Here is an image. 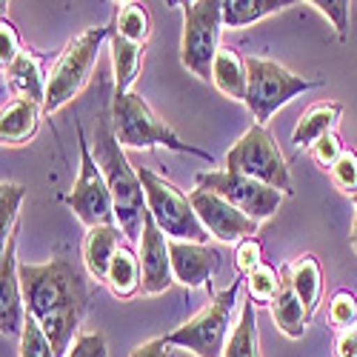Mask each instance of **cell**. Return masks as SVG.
Here are the masks:
<instances>
[{
    "instance_id": "obj_1",
    "label": "cell",
    "mask_w": 357,
    "mask_h": 357,
    "mask_svg": "<svg viewBox=\"0 0 357 357\" xmlns=\"http://www.w3.org/2000/svg\"><path fill=\"white\" fill-rule=\"evenodd\" d=\"M20 286L26 312L43 326L57 357H66L89 309L83 269L63 255L49 263H20Z\"/></svg>"
},
{
    "instance_id": "obj_2",
    "label": "cell",
    "mask_w": 357,
    "mask_h": 357,
    "mask_svg": "<svg viewBox=\"0 0 357 357\" xmlns=\"http://www.w3.org/2000/svg\"><path fill=\"white\" fill-rule=\"evenodd\" d=\"M95 160L109 183L112 200H114V218L121 226L123 237L129 243H140L143 234V220H146V192L140 183V174L132 169V163L123 155V146L114 135L112 126V109H103L95 121V140H92Z\"/></svg>"
},
{
    "instance_id": "obj_3",
    "label": "cell",
    "mask_w": 357,
    "mask_h": 357,
    "mask_svg": "<svg viewBox=\"0 0 357 357\" xmlns=\"http://www.w3.org/2000/svg\"><path fill=\"white\" fill-rule=\"evenodd\" d=\"M112 126H114V135H117V140H121V146H129V149L166 146V149H172V152L197 155L203 160H212L209 152L183 143L181 137H177V132L166 121H160V117L152 112V106L135 92L112 98Z\"/></svg>"
},
{
    "instance_id": "obj_4",
    "label": "cell",
    "mask_w": 357,
    "mask_h": 357,
    "mask_svg": "<svg viewBox=\"0 0 357 357\" xmlns=\"http://www.w3.org/2000/svg\"><path fill=\"white\" fill-rule=\"evenodd\" d=\"M112 29H86L77 38L66 43L61 57L54 61L49 80H46V100H43V114L52 117L54 112H61L66 103H72L80 89L92 77V69L98 63V54L103 40H109Z\"/></svg>"
},
{
    "instance_id": "obj_5",
    "label": "cell",
    "mask_w": 357,
    "mask_h": 357,
    "mask_svg": "<svg viewBox=\"0 0 357 357\" xmlns=\"http://www.w3.org/2000/svg\"><path fill=\"white\" fill-rule=\"evenodd\" d=\"M241 294V280H234L229 289L215 291L212 301L206 303L195 317H189L183 326H177L163 340L174 349H186L197 357H223V349L229 343V326H231V309Z\"/></svg>"
},
{
    "instance_id": "obj_6",
    "label": "cell",
    "mask_w": 357,
    "mask_h": 357,
    "mask_svg": "<svg viewBox=\"0 0 357 357\" xmlns=\"http://www.w3.org/2000/svg\"><path fill=\"white\" fill-rule=\"evenodd\" d=\"M140 183L146 192V206L149 215L155 218V223L160 226V231L172 241H186V243H206L209 241V231L200 223L192 200L177 189L166 177L149 172V169H137Z\"/></svg>"
},
{
    "instance_id": "obj_7",
    "label": "cell",
    "mask_w": 357,
    "mask_h": 357,
    "mask_svg": "<svg viewBox=\"0 0 357 357\" xmlns=\"http://www.w3.org/2000/svg\"><path fill=\"white\" fill-rule=\"evenodd\" d=\"M226 172L255 177V181L272 186L283 195L294 192L291 172L286 166L280 146L275 143L272 132L260 123H252L246 129V135L226 152Z\"/></svg>"
},
{
    "instance_id": "obj_8",
    "label": "cell",
    "mask_w": 357,
    "mask_h": 357,
    "mask_svg": "<svg viewBox=\"0 0 357 357\" xmlns=\"http://www.w3.org/2000/svg\"><path fill=\"white\" fill-rule=\"evenodd\" d=\"M223 0H192L183 3L181 61L200 80H212V66L220 52Z\"/></svg>"
},
{
    "instance_id": "obj_9",
    "label": "cell",
    "mask_w": 357,
    "mask_h": 357,
    "mask_svg": "<svg viewBox=\"0 0 357 357\" xmlns=\"http://www.w3.org/2000/svg\"><path fill=\"white\" fill-rule=\"evenodd\" d=\"M246 72H249V92L246 106L255 114V123L266 126V121L286 103H291L297 95L309 92L314 86L312 80L294 75L291 69L280 66L269 57H246Z\"/></svg>"
},
{
    "instance_id": "obj_10",
    "label": "cell",
    "mask_w": 357,
    "mask_h": 357,
    "mask_svg": "<svg viewBox=\"0 0 357 357\" xmlns=\"http://www.w3.org/2000/svg\"><path fill=\"white\" fill-rule=\"evenodd\" d=\"M77 149H80V172L72 192L66 195V206L77 215V220L86 229H98V226H114V200L109 192L106 177L95 160L92 146L86 140L83 126H77Z\"/></svg>"
},
{
    "instance_id": "obj_11",
    "label": "cell",
    "mask_w": 357,
    "mask_h": 357,
    "mask_svg": "<svg viewBox=\"0 0 357 357\" xmlns=\"http://www.w3.org/2000/svg\"><path fill=\"white\" fill-rule=\"evenodd\" d=\"M197 189H209L220 197H226L229 203H234L237 209H241L243 215H249L252 220H266L272 218L280 203H283V192L266 186L260 181H255V177H246V174H234V172H200L197 174Z\"/></svg>"
},
{
    "instance_id": "obj_12",
    "label": "cell",
    "mask_w": 357,
    "mask_h": 357,
    "mask_svg": "<svg viewBox=\"0 0 357 357\" xmlns=\"http://www.w3.org/2000/svg\"><path fill=\"white\" fill-rule=\"evenodd\" d=\"M189 200L195 206L200 223L206 226V231L223 243H241L246 237H252L260 226L257 220H252L249 215L237 209L234 203H229L226 197H220L209 189H195L189 195Z\"/></svg>"
},
{
    "instance_id": "obj_13",
    "label": "cell",
    "mask_w": 357,
    "mask_h": 357,
    "mask_svg": "<svg viewBox=\"0 0 357 357\" xmlns=\"http://www.w3.org/2000/svg\"><path fill=\"white\" fill-rule=\"evenodd\" d=\"M137 257H140V272H143V286L140 291L146 297L163 294L172 283H174V272H172V255H169V241L160 231V226L155 223V218L146 212L143 220V234H140V246H137Z\"/></svg>"
},
{
    "instance_id": "obj_14",
    "label": "cell",
    "mask_w": 357,
    "mask_h": 357,
    "mask_svg": "<svg viewBox=\"0 0 357 357\" xmlns=\"http://www.w3.org/2000/svg\"><path fill=\"white\" fill-rule=\"evenodd\" d=\"M26 301L20 286V266H17V231L3 243L0 255V329L3 335H23L26 326Z\"/></svg>"
},
{
    "instance_id": "obj_15",
    "label": "cell",
    "mask_w": 357,
    "mask_h": 357,
    "mask_svg": "<svg viewBox=\"0 0 357 357\" xmlns=\"http://www.w3.org/2000/svg\"><path fill=\"white\" fill-rule=\"evenodd\" d=\"M172 255V272L174 283L186 289H209L212 294V278L218 272V252L206 243H186V241H169Z\"/></svg>"
},
{
    "instance_id": "obj_16",
    "label": "cell",
    "mask_w": 357,
    "mask_h": 357,
    "mask_svg": "<svg viewBox=\"0 0 357 357\" xmlns=\"http://www.w3.org/2000/svg\"><path fill=\"white\" fill-rule=\"evenodd\" d=\"M40 117H43L40 103L29 98H15L12 103L3 106V114H0V140L6 146H23L26 140L38 135Z\"/></svg>"
},
{
    "instance_id": "obj_17",
    "label": "cell",
    "mask_w": 357,
    "mask_h": 357,
    "mask_svg": "<svg viewBox=\"0 0 357 357\" xmlns=\"http://www.w3.org/2000/svg\"><path fill=\"white\" fill-rule=\"evenodd\" d=\"M121 226H98V229H89L86 241H83V266L86 272L92 275L95 280H103L106 283V275H109V266L121 249Z\"/></svg>"
},
{
    "instance_id": "obj_18",
    "label": "cell",
    "mask_w": 357,
    "mask_h": 357,
    "mask_svg": "<svg viewBox=\"0 0 357 357\" xmlns=\"http://www.w3.org/2000/svg\"><path fill=\"white\" fill-rule=\"evenodd\" d=\"M272 309V317H275V326L291 340L297 337H303L306 332V326H309V312L303 306V301L297 297L291 280H289V272H286V266H283V272H280V291L278 297L269 303Z\"/></svg>"
},
{
    "instance_id": "obj_19",
    "label": "cell",
    "mask_w": 357,
    "mask_h": 357,
    "mask_svg": "<svg viewBox=\"0 0 357 357\" xmlns=\"http://www.w3.org/2000/svg\"><path fill=\"white\" fill-rule=\"evenodd\" d=\"M212 80L229 100H241L246 103V92H249V72H246V61L234 49L220 46L215 66H212Z\"/></svg>"
},
{
    "instance_id": "obj_20",
    "label": "cell",
    "mask_w": 357,
    "mask_h": 357,
    "mask_svg": "<svg viewBox=\"0 0 357 357\" xmlns=\"http://www.w3.org/2000/svg\"><path fill=\"white\" fill-rule=\"evenodd\" d=\"M340 112H343V106L335 103V100H320V103L309 106V109L301 114L297 126H294L291 143H294V146H309V149H312L323 135L335 132V123L340 121Z\"/></svg>"
},
{
    "instance_id": "obj_21",
    "label": "cell",
    "mask_w": 357,
    "mask_h": 357,
    "mask_svg": "<svg viewBox=\"0 0 357 357\" xmlns=\"http://www.w3.org/2000/svg\"><path fill=\"white\" fill-rule=\"evenodd\" d=\"M6 75H9V83L12 89H17L20 98H29L43 106L46 100V75L40 69V54H35L32 49H23V54L17 57V61L12 66H6Z\"/></svg>"
},
{
    "instance_id": "obj_22",
    "label": "cell",
    "mask_w": 357,
    "mask_h": 357,
    "mask_svg": "<svg viewBox=\"0 0 357 357\" xmlns=\"http://www.w3.org/2000/svg\"><path fill=\"white\" fill-rule=\"evenodd\" d=\"M286 272H289V280H291L297 297L303 301V306L312 317L317 303H320V291H323V272H320L317 257L314 255H301L294 263L286 266Z\"/></svg>"
},
{
    "instance_id": "obj_23",
    "label": "cell",
    "mask_w": 357,
    "mask_h": 357,
    "mask_svg": "<svg viewBox=\"0 0 357 357\" xmlns=\"http://www.w3.org/2000/svg\"><path fill=\"white\" fill-rule=\"evenodd\" d=\"M106 286L112 289L114 297H135L143 286V272H140V257L132 252V246H121L109 266V275H106Z\"/></svg>"
},
{
    "instance_id": "obj_24",
    "label": "cell",
    "mask_w": 357,
    "mask_h": 357,
    "mask_svg": "<svg viewBox=\"0 0 357 357\" xmlns=\"http://www.w3.org/2000/svg\"><path fill=\"white\" fill-rule=\"evenodd\" d=\"M109 43H112V63H114V95H126V92H132V83L137 80L143 46L129 43L114 32L109 35Z\"/></svg>"
},
{
    "instance_id": "obj_25",
    "label": "cell",
    "mask_w": 357,
    "mask_h": 357,
    "mask_svg": "<svg viewBox=\"0 0 357 357\" xmlns=\"http://www.w3.org/2000/svg\"><path fill=\"white\" fill-rule=\"evenodd\" d=\"M291 6V0H223V26L243 29L275 12Z\"/></svg>"
},
{
    "instance_id": "obj_26",
    "label": "cell",
    "mask_w": 357,
    "mask_h": 357,
    "mask_svg": "<svg viewBox=\"0 0 357 357\" xmlns=\"http://www.w3.org/2000/svg\"><path fill=\"white\" fill-rule=\"evenodd\" d=\"M223 357H260V340H257V314H255V301L243 303L241 320L234 323L229 335V343L223 349Z\"/></svg>"
},
{
    "instance_id": "obj_27",
    "label": "cell",
    "mask_w": 357,
    "mask_h": 357,
    "mask_svg": "<svg viewBox=\"0 0 357 357\" xmlns=\"http://www.w3.org/2000/svg\"><path fill=\"white\" fill-rule=\"evenodd\" d=\"M112 32L121 35L129 43L146 46L149 35H152V15H149V9L143 3H123L114 15Z\"/></svg>"
},
{
    "instance_id": "obj_28",
    "label": "cell",
    "mask_w": 357,
    "mask_h": 357,
    "mask_svg": "<svg viewBox=\"0 0 357 357\" xmlns=\"http://www.w3.org/2000/svg\"><path fill=\"white\" fill-rule=\"evenodd\" d=\"M23 197H26V189L20 183H12V181L0 183V234H3V243L17 231V215H20Z\"/></svg>"
},
{
    "instance_id": "obj_29",
    "label": "cell",
    "mask_w": 357,
    "mask_h": 357,
    "mask_svg": "<svg viewBox=\"0 0 357 357\" xmlns=\"http://www.w3.org/2000/svg\"><path fill=\"white\" fill-rule=\"evenodd\" d=\"M246 289H249V297L252 301H260V303H272L278 291H280V275L275 266L269 263H260L252 275H246Z\"/></svg>"
},
{
    "instance_id": "obj_30",
    "label": "cell",
    "mask_w": 357,
    "mask_h": 357,
    "mask_svg": "<svg viewBox=\"0 0 357 357\" xmlns=\"http://www.w3.org/2000/svg\"><path fill=\"white\" fill-rule=\"evenodd\" d=\"M20 357H57L49 335L43 332V326L32 314L26 317L23 335H20Z\"/></svg>"
},
{
    "instance_id": "obj_31",
    "label": "cell",
    "mask_w": 357,
    "mask_h": 357,
    "mask_svg": "<svg viewBox=\"0 0 357 357\" xmlns=\"http://www.w3.org/2000/svg\"><path fill=\"white\" fill-rule=\"evenodd\" d=\"M329 323L340 332L357 329V297L349 289H337L329 301Z\"/></svg>"
},
{
    "instance_id": "obj_32",
    "label": "cell",
    "mask_w": 357,
    "mask_h": 357,
    "mask_svg": "<svg viewBox=\"0 0 357 357\" xmlns=\"http://www.w3.org/2000/svg\"><path fill=\"white\" fill-rule=\"evenodd\" d=\"M329 172H332L335 186H337L343 195L357 197V152L346 149V152L337 158V163H335Z\"/></svg>"
},
{
    "instance_id": "obj_33",
    "label": "cell",
    "mask_w": 357,
    "mask_h": 357,
    "mask_svg": "<svg viewBox=\"0 0 357 357\" xmlns=\"http://www.w3.org/2000/svg\"><path fill=\"white\" fill-rule=\"evenodd\" d=\"M309 152H312V158H314L323 169H332V166L337 163V158L346 152V149H343L337 132H329V135H323V137L309 149Z\"/></svg>"
},
{
    "instance_id": "obj_34",
    "label": "cell",
    "mask_w": 357,
    "mask_h": 357,
    "mask_svg": "<svg viewBox=\"0 0 357 357\" xmlns=\"http://www.w3.org/2000/svg\"><path fill=\"white\" fill-rule=\"evenodd\" d=\"M312 6L335 23L340 38L349 35V0H312Z\"/></svg>"
},
{
    "instance_id": "obj_35",
    "label": "cell",
    "mask_w": 357,
    "mask_h": 357,
    "mask_svg": "<svg viewBox=\"0 0 357 357\" xmlns=\"http://www.w3.org/2000/svg\"><path fill=\"white\" fill-rule=\"evenodd\" d=\"M260 263H263V249H260V243L255 241V237H246V241L237 243V249H234V266H237V272L252 275Z\"/></svg>"
},
{
    "instance_id": "obj_36",
    "label": "cell",
    "mask_w": 357,
    "mask_h": 357,
    "mask_svg": "<svg viewBox=\"0 0 357 357\" xmlns=\"http://www.w3.org/2000/svg\"><path fill=\"white\" fill-rule=\"evenodd\" d=\"M66 357H109L103 332H83Z\"/></svg>"
},
{
    "instance_id": "obj_37",
    "label": "cell",
    "mask_w": 357,
    "mask_h": 357,
    "mask_svg": "<svg viewBox=\"0 0 357 357\" xmlns=\"http://www.w3.org/2000/svg\"><path fill=\"white\" fill-rule=\"evenodd\" d=\"M20 54H23V46L17 38V29L3 17V23H0V61H3V69L12 66Z\"/></svg>"
},
{
    "instance_id": "obj_38",
    "label": "cell",
    "mask_w": 357,
    "mask_h": 357,
    "mask_svg": "<svg viewBox=\"0 0 357 357\" xmlns=\"http://www.w3.org/2000/svg\"><path fill=\"white\" fill-rule=\"evenodd\" d=\"M129 357H174V346H169L163 337H155V340L135 346Z\"/></svg>"
},
{
    "instance_id": "obj_39",
    "label": "cell",
    "mask_w": 357,
    "mask_h": 357,
    "mask_svg": "<svg viewBox=\"0 0 357 357\" xmlns=\"http://www.w3.org/2000/svg\"><path fill=\"white\" fill-rule=\"evenodd\" d=\"M335 357H357V329L340 332L335 340Z\"/></svg>"
},
{
    "instance_id": "obj_40",
    "label": "cell",
    "mask_w": 357,
    "mask_h": 357,
    "mask_svg": "<svg viewBox=\"0 0 357 357\" xmlns=\"http://www.w3.org/2000/svg\"><path fill=\"white\" fill-rule=\"evenodd\" d=\"M351 249L357 255V206H354V220H351Z\"/></svg>"
},
{
    "instance_id": "obj_41",
    "label": "cell",
    "mask_w": 357,
    "mask_h": 357,
    "mask_svg": "<svg viewBox=\"0 0 357 357\" xmlns=\"http://www.w3.org/2000/svg\"><path fill=\"white\" fill-rule=\"evenodd\" d=\"M354 206H357V197H354Z\"/></svg>"
}]
</instances>
